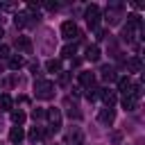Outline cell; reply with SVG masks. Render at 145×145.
<instances>
[{
	"instance_id": "6da1fadb",
	"label": "cell",
	"mask_w": 145,
	"mask_h": 145,
	"mask_svg": "<svg viewBox=\"0 0 145 145\" xmlns=\"http://www.w3.org/2000/svg\"><path fill=\"white\" fill-rule=\"evenodd\" d=\"M34 95L39 100H50L54 97V84L50 79H36L34 82Z\"/></svg>"
},
{
	"instance_id": "7a4b0ae2",
	"label": "cell",
	"mask_w": 145,
	"mask_h": 145,
	"mask_svg": "<svg viewBox=\"0 0 145 145\" xmlns=\"http://www.w3.org/2000/svg\"><path fill=\"white\" fill-rule=\"evenodd\" d=\"M138 100H140V84H131V91L122 95V106L127 111H134L138 106Z\"/></svg>"
},
{
	"instance_id": "3957f363",
	"label": "cell",
	"mask_w": 145,
	"mask_h": 145,
	"mask_svg": "<svg viewBox=\"0 0 145 145\" xmlns=\"http://www.w3.org/2000/svg\"><path fill=\"white\" fill-rule=\"evenodd\" d=\"M122 11H125L122 2H109L106 5V23L109 25H118L120 18H122Z\"/></svg>"
},
{
	"instance_id": "277c9868",
	"label": "cell",
	"mask_w": 145,
	"mask_h": 145,
	"mask_svg": "<svg viewBox=\"0 0 145 145\" xmlns=\"http://www.w3.org/2000/svg\"><path fill=\"white\" fill-rule=\"evenodd\" d=\"M100 16H102V11H100V7H97V5H88V7H86V11H84L86 25H88L91 29H95V27H97V23H100Z\"/></svg>"
},
{
	"instance_id": "5b68a950",
	"label": "cell",
	"mask_w": 145,
	"mask_h": 145,
	"mask_svg": "<svg viewBox=\"0 0 145 145\" xmlns=\"http://www.w3.org/2000/svg\"><path fill=\"white\" fill-rule=\"evenodd\" d=\"M45 118H48V122H50V134H54V131H59L61 129V111L59 109H45Z\"/></svg>"
},
{
	"instance_id": "8992f818",
	"label": "cell",
	"mask_w": 145,
	"mask_h": 145,
	"mask_svg": "<svg viewBox=\"0 0 145 145\" xmlns=\"http://www.w3.org/2000/svg\"><path fill=\"white\" fill-rule=\"evenodd\" d=\"M113 120H116V109H113V106H104V109H100V113H97V122H100V125L111 127Z\"/></svg>"
},
{
	"instance_id": "52a82bcc",
	"label": "cell",
	"mask_w": 145,
	"mask_h": 145,
	"mask_svg": "<svg viewBox=\"0 0 145 145\" xmlns=\"http://www.w3.org/2000/svg\"><path fill=\"white\" fill-rule=\"evenodd\" d=\"M66 145H82L84 143V134H82V129L79 127H70L68 131H66Z\"/></svg>"
},
{
	"instance_id": "ba28073f",
	"label": "cell",
	"mask_w": 145,
	"mask_h": 145,
	"mask_svg": "<svg viewBox=\"0 0 145 145\" xmlns=\"http://www.w3.org/2000/svg\"><path fill=\"white\" fill-rule=\"evenodd\" d=\"M63 106H66V116H68V118H75V120H79V118H82V111H79V104H77L75 100H70V97H66V102H63Z\"/></svg>"
},
{
	"instance_id": "9c48e42d",
	"label": "cell",
	"mask_w": 145,
	"mask_h": 145,
	"mask_svg": "<svg viewBox=\"0 0 145 145\" xmlns=\"http://www.w3.org/2000/svg\"><path fill=\"white\" fill-rule=\"evenodd\" d=\"M61 36L68 39V41H72V39L77 36V25H75L72 20H63V23H61Z\"/></svg>"
},
{
	"instance_id": "30bf717a",
	"label": "cell",
	"mask_w": 145,
	"mask_h": 145,
	"mask_svg": "<svg viewBox=\"0 0 145 145\" xmlns=\"http://www.w3.org/2000/svg\"><path fill=\"white\" fill-rule=\"evenodd\" d=\"M77 79H79V84L88 91V88H93L95 86V75L91 72V70H82L79 75H77Z\"/></svg>"
},
{
	"instance_id": "8fae6325",
	"label": "cell",
	"mask_w": 145,
	"mask_h": 145,
	"mask_svg": "<svg viewBox=\"0 0 145 145\" xmlns=\"http://www.w3.org/2000/svg\"><path fill=\"white\" fill-rule=\"evenodd\" d=\"M16 48H18V52H23V54H32V41L27 39V36H16Z\"/></svg>"
},
{
	"instance_id": "7c38bea8",
	"label": "cell",
	"mask_w": 145,
	"mask_h": 145,
	"mask_svg": "<svg viewBox=\"0 0 145 145\" xmlns=\"http://www.w3.org/2000/svg\"><path fill=\"white\" fill-rule=\"evenodd\" d=\"M100 77H102L104 82H116V79H118L113 66H102V68H100Z\"/></svg>"
},
{
	"instance_id": "4fadbf2b",
	"label": "cell",
	"mask_w": 145,
	"mask_h": 145,
	"mask_svg": "<svg viewBox=\"0 0 145 145\" xmlns=\"http://www.w3.org/2000/svg\"><path fill=\"white\" fill-rule=\"evenodd\" d=\"M100 97H102L104 106H113V104H116V91H109V88H100Z\"/></svg>"
},
{
	"instance_id": "5bb4252c",
	"label": "cell",
	"mask_w": 145,
	"mask_h": 145,
	"mask_svg": "<svg viewBox=\"0 0 145 145\" xmlns=\"http://www.w3.org/2000/svg\"><path fill=\"white\" fill-rule=\"evenodd\" d=\"M23 138H25V131H23V127H18V125H16V127H11V129H9V140H11L14 145H18Z\"/></svg>"
},
{
	"instance_id": "9a60e30c",
	"label": "cell",
	"mask_w": 145,
	"mask_h": 145,
	"mask_svg": "<svg viewBox=\"0 0 145 145\" xmlns=\"http://www.w3.org/2000/svg\"><path fill=\"white\" fill-rule=\"evenodd\" d=\"M127 70H129V72H140V70H143V61H140V57H129V61H127Z\"/></svg>"
},
{
	"instance_id": "2e32d148",
	"label": "cell",
	"mask_w": 145,
	"mask_h": 145,
	"mask_svg": "<svg viewBox=\"0 0 145 145\" xmlns=\"http://www.w3.org/2000/svg\"><path fill=\"white\" fill-rule=\"evenodd\" d=\"M29 18H34V16H29V14H16L14 16V23H16V27H25V25H32Z\"/></svg>"
},
{
	"instance_id": "e0dca14e",
	"label": "cell",
	"mask_w": 145,
	"mask_h": 145,
	"mask_svg": "<svg viewBox=\"0 0 145 145\" xmlns=\"http://www.w3.org/2000/svg\"><path fill=\"white\" fill-rule=\"evenodd\" d=\"M116 82H118V91H120L122 95L131 91V79H129V77H118Z\"/></svg>"
},
{
	"instance_id": "ac0fdd59",
	"label": "cell",
	"mask_w": 145,
	"mask_h": 145,
	"mask_svg": "<svg viewBox=\"0 0 145 145\" xmlns=\"http://www.w3.org/2000/svg\"><path fill=\"white\" fill-rule=\"evenodd\" d=\"M100 59V48L97 45H88L86 48V61H97Z\"/></svg>"
},
{
	"instance_id": "d6986e66",
	"label": "cell",
	"mask_w": 145,
	"mask_h": 145,
	"mask_svg": "<svg viewBox=\"0 0 145 145\" xmlns=\"http://www.w3.org/2000/svg\"><path fill=\"white\" fill-rule=\"evenodd\" d=\"M23 66H25V59H23L20 54L9 57V68H11V70H18V68H23Z\"/></svg>"
},
{
	"instance_id": "ffe728a7",
	"label": "cell",
	"mask_w": 145,
	"mask_h": 145,
	"mask_svg": "<svg viewBox=\"0 0 145 145\" xmlns=\"http://www.w3.org/2000/svg\"><path fill=\"white\" fill-rule=\"evenodd\" d=\"M45 70L48 72H61V61L59 59H48L45 61Z\"/></svg>"
},
{
	"instance_id": "44dd1931",
	"label": "cell",
	"mask_w": 145,
	"mask_h": 145,
	"mask_svg": "<svg viewBox=\"0 0 145 145\" xmlns=\"http://www.w3.org/2000/svg\"><path fill=\"white\" fill-rule=\"evenodd\" d=\"M75 52H77V43H75V41H72V43H66V45L61 48V54H63L66 59H70Z\"/></svg>"
},
{
	"instance_id": "7402d4cb",
	"label": "cell",
	"mask_w": 145,
	"mask_h": 145,
	"mask_svg": "<svg viewBox=\"0 0 145 145\" xmlns=\"http://www.w3.org/2000/svg\"><path fill=\"white\" fill-rule=\"evenodd\" d=\"M27 136H29V140H32V143H36V140H41V138H43V136H45V131H43V129H41V127H32V129H29V134H27Z\"/></svg>"
},
{
	"instance_id": "603a6c76",
	"label": "cell",
	"mask_w": 145,
	"mask_h": 145,
	"mask_svg": "<svg viewBox=\"0 0 145 145\" xmlns=\"http://www.w3.org/2000/svg\"><path fill=\"white\" fill-rule=\"evenodd\" d=\"M11 120H14V125L20 127V125L25 122V113H23L20 109H14V111H11Z\"/></svg>"
},
{
	"instance_id": "cb8c5ba5",
	"label": "cell",
	"mask_w": 145,
	"mask_h": 145,
	"mask_svg": "<svg viewBox=\"0 0 145 145\" xmlns=\"http://www.w3.org/2000/svg\"><path fill=\"white\" fill-rule=\"evenodd\" d=\"M11 104H14V100L9 95H0V111H9Z\"/></svg>"
},
{
	"instance_id": "d4e9b609",
	"label": "cell",
	"mask_w": 145,
	"mask_h": 145,
	"mask_svg": "<svg viewBox=\"0 0 145 145\" xmlns=\"http://www.w3.org/2000/svg\"><path fill=\"white\" fill-rule=\"evenodd\" d=\"M32 118H34V120H41V118H45V111L36 106V109H32Z\"/></svg>"
},
{
	"instance_id": "484cf974",
	"label": "cell",
	"mask_w": 145,
	"mask_h": 145,
	"mask_svg": "<svg viewBox=\"0 0 145 145\" xmlns=\"http://www.w3.org/2000/svg\"><path fill=\"white\" fill-rule=\"evenodd\" d=\"M68 82H70V72H63V70H61V75H59V84L66 86Z\"/></svg>"
},
{
	"instance_id": "4316f807",
	"label": "cell",
	"mask_w": 145,
	"mask_h": 145,
	"mask_svg": "<svg viewBox=\"0 0 145 145\" xmlns=\"http://www.w3.org/2000/svg\"><path fill=\"white\" fill-rule=\"evenodd\" d=\"M7 57H9V48L5 43H0V59H7Z\"/></svg>"
},
{
	"instance_id": "83f0119b",
	"label": "cell",
	"mask_w": 145,
	"mask_h": 145,
	"mask_svg": "<svg viewBox=\"0 0 145 145\" xmlns=\"http://www.w3.org/2000/svg\"><path fill=\"white\" fill-rule=\"evenodd\" d=\"M2 34H5V29H2V25H0V36H2Z\"/></svg>"
},
{
	"instance_id": "f1b7e54d",
	"label": "cell",
	"mask_w": 145,
	"mask_h": 145,
	"mask_svg": "<svg viewBox=\"0 0 145 145\" xmlns=\"http://www.w3.org/2000/svg\"><path fill=\"white\" fill-rule=\"evenodd\" d=\"M0 129H2V118H0Z\"/></svg>"
},
{
	"instance_id": "f546056e",
	"label": "cell",
	"mask_w": 145,
	"mask_h": 145,
	"mask_svg": "<svg viewBox=\"0 0 145 145\" xmlns=\"http://www.w3.org/2000/svg\"><path fill=\"white\" fill-rule=\"evenodd\" d=\"M0 72H2V66H0Z\"/></svg>"
},
{
	"instance_id": "4dcf8cb0",
	"label": "cell",
	"mask_w": 145,
	"mask_h": 145,
	"mask_svg": "<svg viewBox=\"0 0 145 145\" xmlns=\"http://www.w3.org/2000/svg\"><path fill=\"white\" fill-rule=\"evenodd\" d=\"M0 11H2V7H0Z\"/></svg>"
},
{
	"instance_id": "1f68e13d",
	"label": "cell",
	"mask_w": 145,
	"mask_h": 145,
	"mask_svg": "<svg viewBox=\"0 0 145 145\" xmlns=\"http://www.w3.org/2000/svg\"><path fill=\"white\" fill-rule=\"evenodd\" d=\"M0 145H2V143H0Z\"/></svg>"
}]
</instances>
